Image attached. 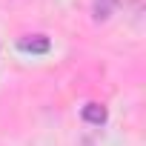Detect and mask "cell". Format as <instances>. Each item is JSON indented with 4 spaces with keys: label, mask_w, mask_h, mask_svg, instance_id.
I'll list each match as a JSON object with an SVG mask.
<instances>
[{
    "label": "cell",
    "mask_w": 146,
    "mask_h": 146,
    "mask_svg": "<svg viewBox=\"0 0 146 146\" xmlns=\"http://www.w3.org/2000/svg\"><path fill=\"white\" fill-rule=\"evenodd\" d=\"M17 49H20V52H32V54H46V52L52 49V43H49V37L35 35V37H23V40L17 43Z\"/></svg>",
    "instance_id": "obj_1"
},
{
    "label": "cell",
    "mask_w": 146,
    "mask_h": 146,
    "mask_svg": "<svg viewBox=\"0 0 146 146\" xmlns=\"http://www.w3.org/2000/svg\"><path fill=\"white\" fill-rule=\"evenodd\" d=\"M80 115H83V120H86V123H92V126H103V123H106V117H109L106 106H100V103H86Z\"/></svg>",
    "instance_id": "obj_2"
},
{
    "label": "cell",
    "mask_w": 146,
    "mask_h": 146,
    "mask_svg": "<svg viewBox=\"0 0 146 146\" xmlns=\"http://www.w3.org/2000/svg\"><path fill=\"white\" fill-rule=\"evenodd\" d=\"M115 6H117V0H95V20L100 23V20H109L112 17V12H115Z\"/></svg>",
    "instance_id": "obj_3"
}]
</instances>
